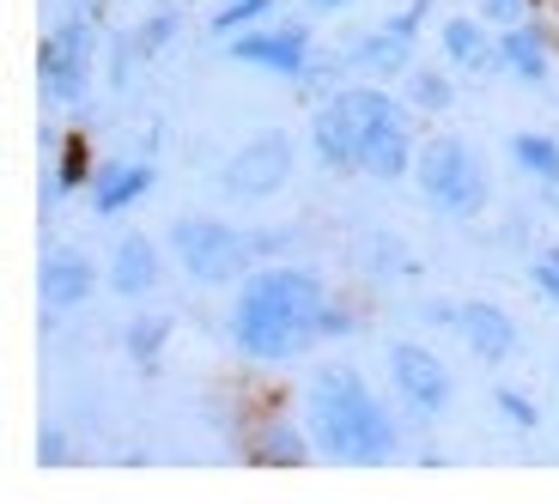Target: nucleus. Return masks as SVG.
Here are the masks:
<instances>
[{
  "instance_id": "f257e3e1",
  "label": "nucleus",
  "mask_w": 559,
  "mask_h": 504,
  "mask_svg": "<svg viewBox=\"0 0 559 504\" xmlns=\"http://www.w3.org/2000/svg\"><path fill=\"white\" fill-rule=\"evenodd\" d=\"M407 153H414L407 104L378 85H353L317 116V158L329 170H365L378 182H395L407 170Z\"/></svg>"
},
{
  "instance_id": "f03ea898",
  "label": "nucleus",
  "mask_w": 559,
  "mask_h": 504,
  "mask_svg": "<svg viewBox=\"0 0 559 504\" xmlns=\"http://www.w3.org/2000/svg\"><path fill=\"white\" fill-rule=\"evenodd\" d=\"M329 323V298L310 280L305 267H267L238 292V310H231V335L250 359L280 364L298 359L310 340Z\"/></svg>"
},
{
  "instance_id": "7ed1b4c3",
  "label": "nucleus",
  "mask_w": 559,
  "mask_h": 504,
  "mask_svg": "<svg viewBox=\"0 0 559 504\" xmlns=\"http://www.w3.org/2000/svg\"><path fill=\"white\" fill-rule=\"evenodd\" d=\"M310 437L335 463H390L395 456V420L347 364H329L310 377Z\"/></svg>"
},
{
  "instance_id": "20e7f679",
  "label": "nucleus",
  "mask_w": 559,
  "mask_h": 504,
  "mask_svg": "<svg viewBox=\"0 0 559 504\" xmlns=\"http://www.w3.org/2000/svg\"><path fill=\"white\" fill-rule=\"evenodd\" d=\"M414 182H419V195L432 201L438 213H450V219H475V213L487 207V195H492L487 165H480L475 146L456 141V134H438V141L419 146Z\"/></svg>"
},
{
  "instance_id": "39448f33",
  "label": "nucleus",
  "mask_w": 559,
  "mask_h": 504,
  "mask_svg": "<svg viewBox=\"0 0 559 504\" xmlns=\"http://www.w3.org/2000/svg\"><path fill=\"white\" fill-rule=\"evenodd\" d=\"M170 250H177V262L189 267L201 286H225V280H238L243 267H250L255 238L231 231L225 219H177L170 225Z\"/></svg>"
},
{
  "instance_id": "423d86ee",
  "label": "nucleus",
  "mask_w": 559,
  "mask_h": 504,
  "mask_svg": "<svg viewBox=\"0 0 559 504\" xmlns=\"http://www.w3.org/2000/svg\"><path fill=\"white\" fill-rule=\"evenodd\" d=\"M298 165V146L286 128H267V134H255V141H243L238 153L225 158V195L231 201H267L274 189H286V177H293Z\"/></svg>"
},
{
  "instance_id": "0eeeda50",
  "label": "nucleus",
  "mask_w": 559,
  "mask_h": 504,
  "mask_svg": "<svg viewBox=\"0 0 559 504\" xmlns=\"http://www.w3.org/2000/svg\"><path fill=\"white\" fill-rule=\"evenodd\" d=\"M390 377H395V395H402L407 407H414L419 420H438L450 407V395H456V377H450V364L438 359V352L426 347H390Z\"/></svg>"
},
{
  "instance_id": "6e6552de",
  "label": "nucleus",
  "mask_w": 559,
  "mask_h": 504,
  "mask_svg": "<svg viewBox=\"0 0 559 504\" xmlns=\"http://www.w3.org/2000/svg\"><path fill=\"white\" fill-rule=\"evenodd\" d=\"M450 328L462 335V347L475 352V359L504 364L511 352H518V323H511L499 304H487V298H475V304H456V323H450Z\"/></svg>"
},
{
  "instance_id": "1a4fd4ad",
  "label": "nucleus",
  "mask_w": 559,
  "mask_h": 504,
  "mask_svg": "<svg viewBox=\"0 0 559 504\" xmlns=\"http://www.w3.org/2000/svg\"><path fill=\"white\" fill-rule=\"evenodd\" d=\"M158 274H165V255H158V243L146 238V231H128V238H116L110 250V286L122 298H146L158 286Z\"/></svg>"
},
{
  "instance_id": "9d476101",
  "label": "nucleus",
  "mask_w": 559,
  "mask_h": 504,
  "mask_svg": "<svg viewBox=\"0 0 559 504\" xmlns=\"http://www.w3.org/2000/svg\"><path fill=\"white\" fill-rule=\"evenodd\" d=\"M43 298L49 304H85L92 298V262L80 250H49L43 255Z\"/></svg>"
},
{
  "instance_id": "9b49d317",
  "label": "nucleus",
  "mask_w": 559,
  "mask_h": 504,
  "mask_svg": "<svg viewBox=\"0 0 559 504\" xmlns=\"http://www.w3.org/2000/svg\"><path fill=\"white\" fill-rule=\"evenodd\" d=\"M238 61H255L267 73H298L305 68V31H262L238 43Z\"/></svg>"
},
{
  "instance_id": "f8f14e48",
  "label": "nucleus",
  "mask_w": 559,
  "mask_h": 504,
  "mask_svg": "<svg viewBox=\"0 0 559 504\" xmlns=\"http://www.w3.org/2000/svg\"><path fill=\"white\" fill-rule=\"evenodd\" d=\"M499 61L518 73V80H542L547 73V31L542 25H504Z\"/></svg>"
},
{
  "instance_id": "ddd939ff",
  "label": "nucleus",
  "mask_w": 559,
  "mask_h": 504,
  "mask_svg": "<svg viewBox=\"0 0 559 504\" xmlns=\"http://www.w3.org/2000/svg\"><path fill=\"white\" fill-rule=\"evenodd\" d=\"M444 56L456 61V68H487L499 49H487V37H480L475 19H450L444 25Z\"/></svg>"
},
{
  "instance_id": "4468645a",
  "label": "nucleus",
  "mask_w": 559,
  "mask_h": 504,
  "mask_svg": "<svg viewBox=\"0 0 559 504\" xmlns=\"http://www.w3.org/2000/svg\"><path fill=\"white\" fill-rule=\"evenodd\" d=\"M511 158H518V170H530V177L559 182V146L547 141V134H511Z\"/></svg>"
},
{
  "instance_id": "2eb2a0df",
  "label": "nucleus",
  "mask_w": 559,
  "mask_h": 504,
  "mask_svg": "<svg viewBox=\"0 0 559 504\" xmlns=\"http://www.w3.org/2000/svg\"><path fill=\"white\" fill-rule=\"evenodd\" d=\"M146 182H153V170H140V165L128 170V177H110V182L98 189V207H104V213H110V207H128V201L146 189Z\"/></svg>"
},
{
  "instance_id": "dca6fc26",
  "label": "nucleus",
  "mask_w": 559,
  "mask_h": 504,
  "mask_svg": "<svg viewBox=\"0 0 559 504\" xmlns=\"http://www.w3.org/2000/svg\"><path fill=\"white\" fill-rule=\"evenodd\" d=\"M371 274H414V250H402L395 238H371Z\"/></svg>"
},
{
  "instance_id": "f3484780",
  "label": "nucleus",
  "mask_w": 559,
  "mask_h": 504,
  "mask_svg": "<svg viewBox=\"0 0 559 504\" xmlns=\"http://www.w3.org/2000/svg\"><path fill=\"white\" fill-rule=\"evenodd\" d=\"M530 280H535V292H542V298H554V304H559V250H542V255H535Z\"/></svg>"
},
{
  "instance_id": "a211bd4d",
  "label": "nucleus",
  "mask_w": 559,
  "mask_h": 504,
  "mask_svg": "<svg viewBox=\"0 0 559 504\" xmlns=\"http://www.w3.org/2000/svg\"><path fill=\"white\" fill-rule=\"evenodd\" d=\"M414 104H419V110H444V104H450V85L438 80V73H414Z\"/></svg>"
},
{
  "instance_id": "6ab92c4d",
  "label": "nucleus",
  "mask_w": 559,
  "mask_h": 504,
  "mask_svg": "<svg viewBox=\"0 0 559 504\" xmlns=\"http://www.w3.org/2000/svg\"><path fill=\"white\" fill-rule=\"evenodd\" d=\"M499 413H504L511 425H523V432L542 420V413H535V401H530V395H518V389H499Z\"/></svg>"
},
{
  "instance_id": "aec40b11",
  "label": "nucleus",
  "mask_w": 559,
  "mask_h": 504,
  "mask_svg": "<svg viewBox=\"0 0 559 504\" xmlns=\"http://www.w3.org/2000/svg\"><path fill=\"white\" fill-rule=\"evenodd\" d=\"M158 335H165V328H158V323H146V328H128V352H134V359H146Z\"/></svg>"
},
{
  "instance_id": "412c9836",
  "label": "nucleus",
  "mask_w": 559,
  "mask_h": 504,
  "mask_svg": "<svg viewBox=\"0 0 559 504\" xmlns=\"http://www.w3.org/2000/svg\"><path fill=\"white\" fill-rule=\"evenodd\" d=\"M487 13H499L504 25H523V0H487Z\"/></svg>"
},
{
  "instance_id": "4be33fe9",
  "label": "nucleus",
  "mask_w": 559,
  "mask_h": 504,
  "mask_svg": "<svg viewBox=\"0 0 559 504\" xmlns=\"http://www.w3.org/2000/svg\"><path fill=\"white\" fill-rule=\"evenodd\" d=\"M310 13H341V7H353V0H305Z\"/></svg>"
}]
</instances>
